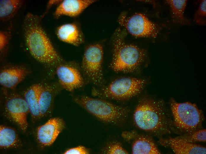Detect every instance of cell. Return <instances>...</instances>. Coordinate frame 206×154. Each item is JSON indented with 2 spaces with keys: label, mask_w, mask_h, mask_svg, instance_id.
<instances>
[{
  "label": "cell",
  "mask_w": 206,
  "mask_h": 154,
  "mask_svg": "<svg viewBox=\"0 0 206 154\" xmlns=\"http://www.w3.org/2000/svg\"><path fill=\"white\" fill-rule=\"evenodd\" d=\"M19 140L15 130L10 127L1 125L0 126V146L7 149L19 145Z\"/></svg>",
  "instance_id": "cell-19"
},
{
  "label": "cell",
  "mask_w": 206,
  "mask_h": 154,
  "mask_svg": "<svg viewBox=\"0 0 206 154\" xmlns=\"http://www.w3.org/2000/svg\"><path fill=\"white\" fill-rule=\"evenodd\" d=\"M163 101L144 97L139 101L133 114L139 129L157 136L169 133L171 123Z\"/></svg>",
  "instance_id": "cell-2"
},
{
  "label": "cell",
  "mask_w": 206,
  "mask_h": 154,
  "mask_svg": "<svg viewBox=\"0 0 206 154\" xmlns=\"http://www.w3.org/2000/svg\"><path fill=\"white\" fill-rule=\"evenodd\" d=\"M95 1L93 0H65L57 8L54 15L57 17L62 15L75 17Z\"/></svg>",
  "instance_id": "cell-14"
},
{
  "label": "cell",
  "mask_w": 206,
  "mask_h": 154,
  "mask_svg": "<svg viewBox=\"0 0 206 154\" xmlns=\"http://www.w3.org/2000/svg\"><path fill=\"white\" fill-rule=\"evenodd\" d=\"M62 88L59 84H49L43 85L38 103L41 118L46 116L51 113L55 97Z\"/></svg>",
  "instance_id": "cell-13"
},
{
  "label": "cell",
  "mask_w": 206,
  "mask_h": 154,
  "mask_svg": "<svg viewBox=\"0 0 206 154\" xmlns=\"http://www.w3.org/2000/svg\"><path fill=\"white\" fill-rule=\"evenodd\" d=\"M89 153L88 150L83 146H79L69 149L64 153L65 154H88Z\"/></svg>",
  "instance_id": "cell-25"
},
{
  "label": "cell",
  "mask_w": 206,
  "mask_h": 154,
  "mask_svg": "<svg viewBox=\"0 0 206 154\" xmlns=\"http://www.w3.org/2000/svg\"><path fill=\"white\" fill-rule=\"evenodd\" d=\"M133 154H160L161 153L150 138L145 136L138 137L134 141L132 147Z\"/></svg>",
  "instance_id": "cell-18"
},
{
  "label": "cell",
  "mask_w": 206,
  "mask_h": 154,
  "mask_svg": "<svg viewBox=\"0 0 206 154\" xmlns=\"http://www.w3.org/2000/svg\"><path fill=\"white\" fill-rule=\"evenodd\" d=\"M146 81L144 79L132 77L117 78L108 85L92 89V95L101 98L117 100H128L142 91Z\"/></svg>",
  "instance_id": "cell-5"
},
{
  "label": "cell",
  "mask_w": 206,
  "mask_h": 154,
  "mask_svg": "<svg viewBox=\"0 0 206 154\" xmlns=\"http://www.w3.org/2000/svg\"><path fill=\"white\" fill-rule=\"evenodd\" d=\"M65 127V122L62 118L56 117L50 119L37 128L36 137L38 141L44 146L51 145Z\"/></svg>",
  "instance_id": "cell-11"
},
{
  "label": "cell",
  "mask_w": 206,
  "mask_h": 154,
  "mask_svg": "<svg viewBox=\"0 0 206 154\" xmlns=\"http://www.w3.org/2000/svg\"><path fill=\"white\" fill-rule=\"evenodd\" d=\"M24 30L27 47L35 59L52 66H58L63 62L42 29L36 16L31 13L27 14L24 20Z\"/></svg>",
  "instance_id": "cell-1"
},
{
  "label": "cell",
  "mask_w": 206,
  "mask_h": 154,
  "mask_svg": "<svg viewBox=\"0 0 206 154\" xmlns=\"http://www.w3.org/2000/svg\"><path fill=\"white\" fill-rule=\"evenodd\" d=\"M5 111L8 118L25 132L28 127L27 117L30 110L24 98L16 95L10 96L6 100Z\"/></svg>",
  "instance_id": "cell-10"
},
{
  "label": "cell",
  "mask_w": 206,
  "mask_h": 154,
  "mask_svg": "<svg viewBox=\"0 0 206 154\" xmlns=\"http://www.w3.org/2000/svg\"><path fill=\"white\" fill-rule=\"evenodd\" d=\"M103 153L107 154H127L128 153L118 142H113L108 145L103 150Z\"/></svg>",
  "instance_id": "cell-24"
},
{
  "label": "cell",
  "mask_w": 206,
  "mask_h": 154,
  "mask_svg": "<svg viewBox=\"0 0 206 154\" xmlns=\"http://www.w3.org/2000/svg\"><path fill=\"white\" fill-rule=\"evenodd\" d=\"M7 42V36L3 33H0V48L3 49L6 46Z\"/></svg>",
  "instance_id": "cell-26"
},
{
  "label": "cell",
  "mask_w": 206,
  "mask_h": 154,
  "mask_svg": "<svg viewBox=\"0 0 206 154\" xmlns=\"http://www.w3.org/2000/svg\"><path fill=\"white\" fill-rule=\"evenodd\" d=\"M73 100L89 113L107 123L121 124L126 119L129 113V110L126 107L86 95L75 96Z\"/></svg>",
  "instance_id": "cell-4"
},
{
  "label": "cell",
  "mask_w": 206,
  "mask_h": 154,
  "mask_svg": "<svg viewBox=\"0 0 206 154\" xmlns=\"http://www.w3.org/2000/svg\"><path fill=\"white\" fill-rule=\"evenodd\" d=\"M43 86L40 84H33L24 94V98L28 106L31 116L34 119L41 118L38 103L40 94Z\"/></svg>",
  "instance_id": "cell-17"
},
{
  "label": "cell",
  "mask_w": 206,
  "mask_h": 154,
  "mask_svg": "<svg viewBox=\"0 0 206 154\" xmlns=\"http://www.w3.org/2000/svg\"><path fill=\"white\" fill-rule=\"evenodd\" d=\"M206 1L202 0L200 3L198 8L194 17V20L198 24L204 25L206 24Z\"/></svg>",
  "instance_id": "cell-23"
},
{
  "label": "cell",
  "mask_w": 206,
  "mask_h": 154,
  "mask_svg": "<svg viewBox=\"0 0 206 154\" xmlns=\"http://www.w3.org/2000/svg\"><path fill=\"white\" fill-rule=\"evenodd\" d=\"M165 2L169 6L172 20L174 23L184 25L186 23L184 15L187 0H167Z\"/></svg>",
  "instance_id": "cell-20"
},
{
  "label": "cell",
  "mask_w": 206,
  "mask_h": 154,
  "mask_svg": "<svg viewBox=\"0 0 206 154\" xmlns=\"http://www.w3.org/2000/svg\"><path fill=\"white\" fill-rule=\"evenodd\" d=\"M103 54V47L100 44H90L86 48L81 68L86 84H92L100 87L104 86Z\"/></svg>",
  "instance_id": "cell-6"
},
{
  "label": "cell",
  "mask_w": 206,
  "mask_h": 154,
  "mask_svg": "<svg viewBox=\"0 0 206 154\" xmlns=\"http://www.w3.org/2000/svg\"><path fill=\"white\" fill-rule=\"evenodd\" d=\"M159 143L170 147L176 154H206V148L202 145L181 139L177 137L161 139Z\"/></svg>",
  "instance_id": "cell-12"
},
{
  "label": "cell",
  "mask_w": 206,
  "mask_h": 154,
  "mask_svg": "<svg viewBox=\"0 0 206 154\" xmlns=\"http://www.w3.org/2000/svg\"><path fill=\"white\" fill-rule=\"evenodd\" d=\"M170 103L174 123L178 129L189 133L200 127L204 117L195 104L188 102L179 103L173 99Z\"/></svg>",
  "instance_id": "cell-7"
},
{
  "label": "cell",
  "mask_w": 206,
  "mask_h": 154,
  "mask_svg": "<svg viewBox=\"0 0 206 154\" xmlns=\"http://www.w3.org/2000/svg\"><path fill=\"white\" fill-rule=\"evenodd\" d=\"M27 73L26 70L21 68L4 69L0 73V84L5 88L14 89L24 79Z\"/></svg>",
  "instance_id": "cell-16"
},
{
  "label": "cell",
  "mask_w": 206,
  "mask_h": 154,
  "mask_svg": "<svg viewBox=\"0 0 206 154\" xmlns=\"http://www.w3.org/2000/svg\"><path fill=\"white\" fill-rule=\"evenodd\" d=\"M20 4V0H0V17L4 18L11 15L18 8Z\"/></svg>",
  "instance_id": "cell-21"
},
{
  "label": "cell",
  "mask_w": 206,
  "mask_h": 154,
  "mask_svg": "<svg viewBox=\"0 0 206 154\" xmlns=\"http://www.w3.org/2000/svg\"><path fill=\"white\" fill-rule=\"evenodd\" d=\"M177 137L181 139L191 143L197 142H205L206 141V130L204 129L196 130Z\"/></svg>",
  "instance_id": "cell-22"
},
{
  "label": "cell",
  "mask_w": 206,
  "mask_h": 154,
  "mask_svg": "<svg viewBox=\"0 0 206 154\" xmlns=\"http://www.w3.org/2000/svg\"><path fill=\"white\" fill-rule=\"evenodd\" d=\"M118 21L120 25L135 37L156 38L159 33L157 25L141 13H136L128 17L123 13Z\"/></svg>",
  "instance_id": "cell-8"
},
{
  "label": "cell",
  "mask_w": 206,
  "mask_h": 154,
  "mask_svg": "<svg viewBox=\"0 0 206 154\" xmlns=\"http://www.w3.org/2000/svg\"><path fill=\"white\" fill-rule=\"evenodd\" d=\"M56 34L61 41L75 46H78L83 42L82 34L75 23L66 24L59 26L57 29Z\"/></svg>",
  "instance_id": "cell-15"
},
{
  "label": "cell",
  "mask_w": 206,
  "mask_h": 154,
  "mask_svg": "<svg viewBox=\"0 0 206 154\" xmlns=\"http://www.w3.org/2000/svg\"><path fill=\"white\" fill-rule=\"evenodd\" d=\"M56 71L59 84L68 91L73 92L86 84L81 68L75 62L61 64L57 66Z\"/></svg>",
  "instance_id": "cell-9"
},
{
  "label": "cell",
  "mask_w": 206,
  "mask_h": 154,
  "mask_svg": "<svg viewBox=\"0 0 206 154\" xmlns=\"http://www.w3.org/2000/svg\"><path fill=\"white\" fill-rule=\"evenodd\" d=\"M125 32L120 28L116 29L112 38L113 54L110 65L116 72L133 73L137 71L146 56L145 51L138 46L126 43Z\"/></svg>",
  "instance_id": "cell-3"
}]
</instances>
